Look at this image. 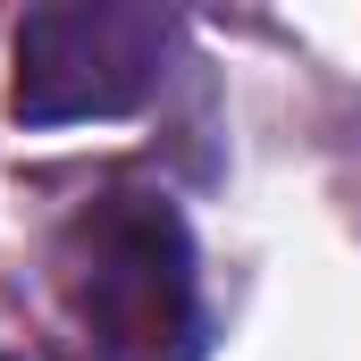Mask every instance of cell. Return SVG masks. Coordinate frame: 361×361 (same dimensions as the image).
<instances>
[{"label": "cell", "mask_w": 361, "mask_h": 361, "mask_svg": "<svg viewBox=\"0 0 361 361\" xmlns=\"http://www.w3.org/2000/svg\"><path fill=\"white\" fill-rule=\"evenodd\" d=\"M59 286L92 361H202V269L169 193H101L59 235Z\"/></svg>", "instance_id": "6da1fadb"}, {"label": "cell", "mask_w": 361, "mask_h": 361, "mask_svg": "<svg viewBox=\"0 0 361 361\" xmlns=\"http://www.w3.org/2000/svg\"><path fill=\"white\" fill-rule=\"evenodd\" d=\"M177 51V17L143 0H51L17 25V85L8 109L25 126H85L135 118Z\"/></svg>", "instance_id": "7a4b0ae2"}]
</instances>
